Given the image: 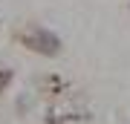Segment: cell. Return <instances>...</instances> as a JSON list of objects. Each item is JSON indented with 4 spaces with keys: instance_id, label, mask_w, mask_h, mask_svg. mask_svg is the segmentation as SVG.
<instances>
[{
    "instance_id": "1",
    "label": "cell",
    "mask_w": 130,
    "mask_h": 124,
    "mask_svg": "<svg viewBox=\"0 0 130 124\" xmlns=\"http://www.w3.org/2000/svg\"><path fill=\"white\" fill-rule=\"evenodd\" d=\"M23 43L32 46L35 52H43V55H55L58 52V38L43 32V29H32L29 35H23Z\"/></svg>"
},
{
    "instance_id": "2",
    "label": "cell",
    "mask_w": 130,
    "mask_h": 124,
    "mask_svg": "<svg viewBox=\"0 0 130 124\" xmlns=\"http://www.w3.org/2000/svg\"><path fill=\"white\" fill-rule=\"evenodd\" d=\"M9 81H12V72H0V90H3Z\"/></svg>"
}]
</instances>
